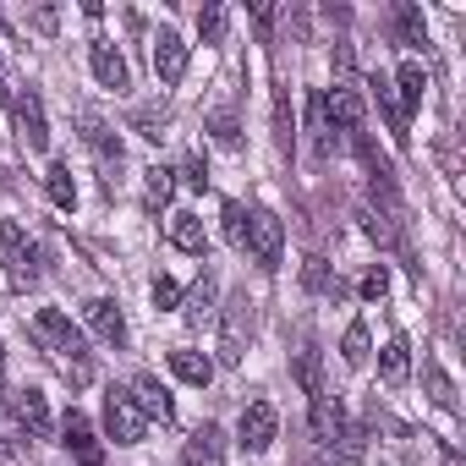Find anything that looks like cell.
<instances>
[{
  "mask_svg": "<svg viewBox=\"0 0 466 466\" xmlns=\"http://www.w3.org/2000/svg\"><path fill=\"white\" fill-rule=\"evenodd\" d=\"M45 192H50L56 208H72V203H77V181H72V165H66V159H56V165L45 170Z\"/></svg>",
  "mask_w": 466,
  "mask_h": 466,
  "instance_id": "26",
  "label": "cell"
},
{
  "mask_svg": "<svg viewBox=\"0 0 466 466\" xmlns=\"http://www.w3.org/2000/svg\"><path fill=\"white\" fill-rule=\"evenodd\" d=\"M0 187H6V170H0Z\"/></svg>",
  "mask_w": 466,
  "mask_h": 466,
  "instance_id": "46",
  "label": "cell"
},
{
  "mask_svg": "<svg viewBox=\"0 0 466 466\" xmlns=\"http://www.w3.org/2000/svg\"><path fill=\"white\" fill-rule=\"evenodd\" d=\"M275 17H280L275 6H258V12H253V28H258V34H269V28H275Z\"/></svg>",
  "mask_w": 466,
  "mask_h": 466,
  "instance_id": "42",
  "label": "cell"
},
{
  "mask_svg": "<svg viewBox=\"0 0 466 466\" xmlns=\"http://www.w3.org/2000/svg\"><path fill=\"white\" fill-rule=\"evenodd\" d=\"M362 230H368V237H373L379 248H400V230H395V219H390V214H379V208H368V214H362Z\"/></svg>",
  "mask_w": 466,
  "mask_h": 466,
  "instance_id": "31",
  "label": "cell"
},
{
  "mask_svg": "<svg viewBox=\"0 0 466 466\" xmlns=\"http://www.w3.org/2000/svg\"><path fill=\"white\" fill-rule=\"evenodd\" d=\"M280 248H286L280 214H275V208H248V242H242V253H253L258 269H275V264H280Z\"/></svg>",
  "mask_w": 466,
  "mask_h": 466,
  "instance_id": "2",
  "label": "cell"
},
{
  "mask_svg": "<svg viewBox=\"0 0 466 466\" xmlns=\"http://www.w3.org/2000/svg\"><path fill=\"white\" fill-rule=\"evenodd\" d=\"M319 110H324V121H329L335 137H340V132H362V99H357V88H329V94H319Z\"/></svg>",
  "mask_w": 466,
  "mask_h": 466,
  "instance_id": "13",
  "label": "cell"
},
{
  "mask_svg": "<svg viewBox=\"0 0 466 466\" xmlns=\"http://www.w3.org/2000/svg\"><path fill=\"white\" fill-rule=\"evenodd\" d=\"M154 77H159L165 88H176V83L187 77V45H181V34H170V28L154 34Z\"/></svg>",
  "mask_w": 466,
  "mask_h": 466,
  "instance_id": "14",
  "label": "cell"
},
{
  "mask_svg": "<svg viewBox=\"0 0 466 466\" xmlns=\"http://www.w3.org/2000/svg\"><path fill=\"white\" fill-rule=\"evenodd\" d=\"M83 324H88V335L94 340H105V346H127V319H121V308L110 302V297H94V302H83Z\"/></svg>",
  "mask_w": 466,
  "mask_h": 466,
  "instance_id": "11",
  "label": "cell"
},
{
  "mask_svg": "<svg viewBox=\"0 0 466 466\" xmlns=\"http://www.w3.org/2000/svg\"><path fill=\"white\" fill-rule=\"evenodd\" d=\"M181 466H225V433L214 422H203L187 444H181Z\"/></svg>",
  "mask_w": 466,
  "mask_h": 466,
  "instance_id": "16",
  "label": "cell"
},
{
  "mask_svg": "<svg viewBox=\"0 0 466 466\" xmlns=\"http://www.w3.org/2000/svg\"><path fill=\"white\" fill-rule=\"evenodd\" d=\"M208 132H214V143H219V148H242V121L230 116V110L208 116Z\"/></svg>",
  "mask_w": 466,
  "mask_h": 466,
  "instance_id": "33",
  "label": "cell"
},
{
  "mask_svg": "<svg viewBox=\"0 0 466 466\" xmlns=\"http://www.w3.org/2000/svg\"><path fill=\"white\" fill-rule=\"evenodd\" d=\"M132 132L148 137V143H165V137H170V110H165V105H137V110H132Z\"/></svg>",
  "mask_w": 466,
  "mask_h": 466,
  "instance_id": "25",
  "label": "cell"
},
{
  "mask_svg": "<svg viewBox=\"0 0 466 466\" xmlns=\"http://www.w3.org/2000/svg\"><path fill=\"white\" fill-rule=\"evenodd\" d=\"M379 379H384L390 390H400V384L411 379V340H406V335H390V340H384V351H379Z\"/></svg>",
  "mask_w": 466,
  "mask_h": 466,
  "instance_id": "18",
  "label": "cell"
},
{
  "mask_svg": "<svg viewBox=\"0 0 466 466\" xmlns=\"http://www.w3.org/2000/svg\"><path fill=\"white\" fill-rule=\"evenodd\" d=\"M12 411H17V422H23V433H28V439H45V433L56 428V417H50V400H45L39 390H23Z\"/></svg>",
  "mask_w": 466,
  "mask_h": 466,
  "instance_id": "19",
  "label": "cell"
},
{
  "mask_svg": "<svg viewBox=\"0 0 466 466\" xmlns=\"http://www.w3.org/2000/svg\"><path fill=\"white\" fill-rule=\"evenodd\" d=\"M28 335H34V346H39V351H50L56 362L88 357V351H83V329H77L66 313H56V308H39V313H34V324H28Z\"/></svg>",
  "mask_w": 466,
  "mask_h": 466,
  "instance_id": "1",
  "label": "cell"
},
{
  "mask_svg": "<svg viewBox=\"0 0 466 466\" xmlns=\"http://www.w3.org/2000/svg\"><path fill=\"white\" fill-rule=\"evenodd\" d=\"M165 242L176 253H192V258H208V230L198 214H170V230H165Z\"/></svg>",
  "mask_w": 466,
  "mask_h": 466,
  "instance_id": "17",
  "label": "cell"
},
{
  "mask_svg": "<svg viewBox=\"0 0 466 466\" xmlns=\"http://www.w3.org/2000/svg\"><path fill=\"white\" fill-rule=\"evenodd\" d=\"M248 340H253V302L237 297V302H230V313H225V329H219V362L237 368L242 351H248Z\"/></svg>",
  "mask_w": 466,
  "mask_h": 466,
  "instance_id": "7",
  "label": "cell"
},
{
  "mask_svg": "<svg viewBox=\"0 0 466 466\" xmlns=\"http://www.w3.org/2000/svg\"><path fill=\"white\" fill-rule=\"evenodd\" d=\"M368 88H373V99H379V110H384V121H390V137L406 143V127H411V121H406V110H400V99H395V83H390L384 72H373Z\"/></svg>",
  "mask_w": 466,
  "mask_h": 466,
  "instance_id": "21",
  "label": "cell"
},
{
  "mask_svg": "<svg viewBox=\"0 0 466 466\" xmlns=\"http://www.w3.org/2000/svg\"><path fill=\"white\" fill-rule=\"evenodd\" d=\"M390 83H395V99H400V110H406V121H411V110H417L422 94H428V72H422V61H400V72H395Z\"/></svg>",
  "mask_w": 466,
  "mask_h": 466,
  "instance_id": "20",
  "label": "cell"
},
{
  "mask_svg": "<svg viewBox=\"0 0 466 466\" xmlns=\"http://www.w3.org/2000/svg\"><path fill=\"white\" fill-rule=\"evenodd\" d=\"M275 143H280V154H291V143H297V121H291V99L286 94L275 99Z\"/></svg>",
  "mask_w": 466,
  "mask_h": 466,
  "instance_id": "36",
  "label": "cell"
},
{
  "mask_svg": "<svg viewBox=\"0 0 466 466\" xmlns=\"http://www.w3.org/2000/svg\"><path fill=\"white\" fill-rule=\"evenodd\" d=\"M12 116H17V137H23V148H28V154H45V148H50V121H45V105H39L34 88H23V94L12 99Z\"/></svg>",
  "mask_w": 466,
  "mask_h": 466,
  "instance_id": "8",
  "label": "cell"
},
{
  "mask_svg": "<svg viewBox=\"0 0 466 466\" xmlns=\"http://www.w3.org/2000/svg\"><path fill=\"white\" fill-rule=\"evenodd\" d=\"M340 357L351 362V368H362L368 362V324L357 319V324H346V335H340Z\"/></svg>",
  "mask_w": 466,
  "mask_h": 466,
  "instance_id": "32",
  "label": "cell"
},
{
  "mask_svg": "<svg viewBox=\"0 0 466 466\" xmlns=\"http://www.w3.org/2000/svg\"><path fill=\"white\" fill-rule=\"evenodd\" d=\"M170 373L181 379V384H192V390H208V379H214V362L203 357V351H170Z\"/></svg>",
  "mask_w": 466,
  "mask_h": 466,
  "instance_id": "23",
  "label": "cell"
},
{
  "mask_svg": "<svg viewBox=\"0 0 466 466\" xmlns=\"http://www.w3.org/2000/svg\"><path fill=\"white\" fill-rule=\"evenodd\" d=\"M275 433H280V411H275L269 400H253V406H242V422H237V444H242L248 455H264V450L275 444Z\"/></svg>",
  "mask_w": 466,
  "mask_h": 466,
  "instance_id": "5",
  "label": "cell"
},
{
  "mask_svg": "<svg viewBox=\"0 0 466 466\" xmlns=\"http://www.w3.org/2000/svg\"><path fill=\"white\" fill-rule=\"evenodd\" d=\"M422 390H428V400L439 411H455V384H450V373L439 362H422Z\"/></svg>",
  "mask_w": 466,
  "mask_h": 466,
  "instance_id": "29",
  "label": "cell"
},
{
  "mask_svg": "<svg viewBox=\"0 0 466 466\" xmlns=\"http://www.w3.org/2000/svg\"><path fill=\"white\" fill-rule=\"evenodd\" d=\"M0 258H6L12 286H34L39 280V248L28 242V230L17 219H0Z\"/></svg>",
  "mask_w": 466,
  "mask_h": 466,
  "instance_id": "3",
  "label": "cell"
},
{
  "mask_svg": "<svg viewBox=\"0 0 466 466\" xmlns=\"http://www.w3.org/2000/svg\"><path fill=\"white\" fill-rule=\"evenodd\" d=\"M127 395H132V406L143 411V422H176V400H170V390H165L154 373H137V379L127 384Z\"/></svg>",
  "mask_w": 466,
  "mask_h": 466,
  "instance_id": "10",
  "label": "cell"
},
{
  "mask_svg": "<svg viewBox=\"0 0 466 466\" xmlns=\"http://www.w3.org/2000/svg\"><path fill=\"white\" fill-rule=\"evenodd\" d=\"M0 357H6V346H0Z\"/></svg>",
  "mask_w": 466,
  "mask_h": 466,
  "instance_id": "47",
  "label": "cell"
},
{
  "mask_svg": "<svg viewBox=\"0 0 466 466\" xmlns=\"http://www.w3.org/2000/svg\"><path fill=\"white\" fill-rule=\"evenodd\" d=\"M148 297H154V308H159V313H170V308H181V286H176L170 275H159V280L148 286Z\"/></svg>",
  "mask_w": 466,
  "mask_h": 466,
  "instance_id": "38",
  "label": "cell"
},
{
  "mask_svg": "<svg viewBox=\"0 0 466 466\" xmlns=\"http://www.w3.org/2000/svg\"><path fill=\"white\" fill-rule=\"evenodd\" d=\"M214 297H219V275H214V269H203V275H198V286H192V291H187V302H181V319H187V324H203V319L214 313Z\"/></svg>",
  "mask_w": 466,
  "mask_h": 466,
  "instance_id": "22",
  "label": "cell"
},
{
  "mask_svg": "<svg viewBox=\"0 0 466 466\" xmlns=\"http://www.w3.org/2000/svg\"><path fill=\"white\" fill-rule=\"evenodd\" d=\"M0 400H6V379H0Z\"/></svg>",
  "mask_w": 466,
  "mask_h": 466,
  "instance_id": "44",
  "label": "cell"
},
{
  "mask_svg": "<svg viewBox=\"0 0 466 466\" xmlns=\"http://www.w3.org/2000/svg\"><path fill=\"white\" fill-rule=\"evenodd\" d=\"M308 422H313V439H319L324 450H335V444H340V433L351 428V422H346V400H340V395H329V390H324V395H313Z\"/></svg>",
  "mask_w": 466,
  "mask_h": 466,
  "instance_id": "12",
  "label": "cell"
},
{
  "mask_svg": "<svg viewBox=\"0 0 466 466\" xmlns=\"http://www.w3.org/2000/svg\"><path fill=\"white\" fill-rule=\"evenodd\" d=\"M395 28H400V39H406V45L428 50V23H422V12H417V6H395Z\"/></svg>",
  "mask_w": 466,
  "mask_h": 466,
  "instance_id": "30",
  "label": "cell"
},
{
  "mask_svg": "<svg viewBox=\"0 0 466 466\" xmlns=\"http://www.w3.org/2000/svg\"><path fill=\"white\" fill-rule=\"evenodd\" d=\"M219 219H225V242L242 253V242H248V208H242V203H225Z\"/></svg>",
  "mask_w": 466,
  "mask_h": 466,
  "instance_id": "35",
  "label": "cell"
},
{
  "mask_svg": "<svg viewBox=\"0 0 466 466\" xmlns=\"http://www.w3.org/2000/svg\"><path fill=\"white\" fill-rule=\"evenodd\" d=\"M302 286H308V291H319V297H346V280H340V275H329V264H324V258H308V264H302Z\"/></svg>",
  "mask_w": 466,
  "mask_h": 466,
  "instance_id": "27",
  "label": "cell"
},
{
  "mask_svg": "<svg viewBox=\"0 0 466 466\" xmlns=\"http://www.w3.org/2000/svg\"><path fill=\"white\" fill-rule=\"evenodd\" d=\"M181 181H187V187H198V192L208 187V165H203V154H187V165H181Z\"/></svg>",
  "mask_w": 466,
  "mask_h": 466,
  "instance_id": "40",
  "label": "cell"
},
{
  "mask_svg": "<svg viewBox=\"0 0 466 466\" xmlns=\"http://www.w3.org/2000/svg\"><path fill=\"white\" fill-rule=\"evenodd\" d=\"M61 450H66L77 466H105V450H99V439H94V422H88L77 406L61 417Z\"/></svg>",
  "mask_w": 466,
  "mask_h": 466,
  "instance_id": "9",
  "label": "cell"
},
{
  "mask_svg": "<svg viewBox=\"0 0 466 466\" xmlns=\"http://www.w3.org/2000/svg\"><path fill=\"white\" fill-rule=\"evenodd\" d=\"M357 297H362V302H384V297H390V269H384V264H373V269L362 275Z\"/></svg>",
  "mask_w": 466,
  "mask_h": 466,
  "instance_id": "37",
  "label": "cell"
},
{
  "mask_svg": "<svg viewBox=\"0 0 466 466\" xmlns=\"http://www.w3.org/2000/svg\"><path fill=\"white\" fill-rule=\"evenodd\" d=\"M0 99H6V83H0Z\"/></svg>",
  "mask_w": 466,
  "mask_h": 466,
  "instance_id": "45",
  "label": "cell"
},
{
  "mask_svg": "<svg viewBox=\"0 0 466 466\" xmlns=\"http://www.w3.org/2000/svg\"><path fill=\"white\" fill-rule=\"evenodd\" d=\"M105 433H110L116 444H143L148 422H143V411L132 406L127 390H110V395H105Z\"/></svg>",
  "mask_w": 466,
  "mask_h": 466,
  "instance_id": "6",
  "label": "cell"
},
{
  "mask_svg": "<svg viewBox=\"0 0 466 466\" xmlns=\"http://www.w3.org/2000/svg\"><path fill=\"white\" fill-rule=\"evenodd\" d=\"M77 127H83V143L94 148V159H99V170H105V181L116 187V176H121V165H127V154H121V137L94 116V110H83L77 116Z\"/></svg>",
  "mask_w": 466,
  "mask_h": 466,
  "instance_id": "4",
  "label": "cell"
},
{
  "mask_svg": "<svg viewBox=\"0 0 466 466\" xmlns=\"http://www.w3.org/2000/svg\"><path fill=\"white\" fill-rule=\"evenodd\" d=\"M439 466H466V461H461L455 450H444V455H439Z\"/></svg>",
  "mask_w": 466,
  "mask_h": 466,
  "instance_id": "43",
  "label": "cell"
},
{
  "mask_svg": "<svg viewBox=\"0 0 466 466\" xmlns=\"http://www.w3.org/2000/svg\"><path fill=\"white\" fill-rule=\"evenodd\" d=\"M170 198H176V170H165V165L143 170V208H148V214H159Z\"/></svg>",
  "mask_w": 466,
  "mask_h": 466,
  "instance_id": "24",
  "label": "cell"
},
{
  "mask_svg": "<svg viewBox=\"0 0 466 466\" xmlns=\"http://www.w3.org/2000/svg\"><path fill=\"white\" fill-rule=\"evenodd\" d=\"M88 66H94V77H99V88H132V72H127V56L110 45V39H94L88 45Z\"/></svg>",
  "mask_w": 466,
  "mask_h": 466,
  "instance_id": "15",
  "label": "cell"
},
{
  "mask_svg": "<svg viewBox=\"0 0 466 466\" xmlns=\"http://www.w3.org/2000/svg\"><path fill=\"white\" fill-rule=\"evenodd\" d=\"M225 28H230V12H225V6H203V12H198V34H203V45H219Z\"/></svg>",
  "mask_w": 466,
  "mask_h": 466,
  "instance_id": "34",
  "label": "cell"
},
{
  "mask_svg": "<svg viewBox=\"0 0 466 466\" xmlns=\"http://www.w3.org/2000/svg\"><path fill=\"white\" fill-rule=\"evenodd\" d=\"M61 373H66V384H72V390L94 384V362H88V357H72V362H61Z\"/></svg>",
  "mask_w": 466,
  "mask_h": 466,
  "instance_id": "39",
  "label": "cell"
},
{
  "mask_svg": "<svg viewBox=\"0 0 466 466\" xmlns=\"http://www.w3.org/2000/svg\"><path fill=\"white\" fill-rule=\"evenodd\" d=\"M34 28H39V34H56V6H39V12H34Z\"/></svg>",
  "mask_w": 466,
  "mask_h": 466,
  "instance_id": "41",
  "label": "cell"
},
{
  "mask_svg": "<svg viewBox=\"0 0 466 466\" xmlns=\"http://www.w3.org/2000/svg\"><path fill=\"white\" fill-rule=\"evenodd\" d=\"M297 384H302V395H324V357H319V346L297 351Z\"/></svg>",
  "mask_w": 466,
  "mask_h": 466,
  "instance_id": "28",
  "label": "cell"
}]
</instances>
